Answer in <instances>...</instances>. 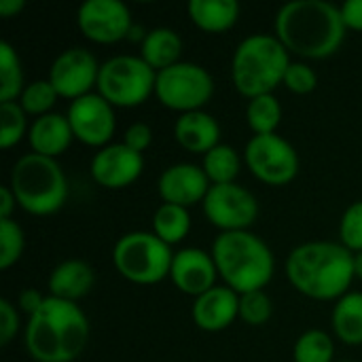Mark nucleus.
I'll use <instances>...</instances> for the list:
<instances>
[{
    "instance_id": "obj_25",
    "label": "nucleus",
    "mask_w": 362,
    "mask_h": 362,
    "mask_svg": "<svg viewBox=\"0 0 362 362\" xmlns=\"http://www.w3.org/2000/svg\"><path fill=\"white\" fill-rule=\"evenodd\" d=\"M191 231V212L189 208L176 204H161L153 214V233L165 244L174 246L182 242Z\"/></svg>"
},
{
    "instance_id": "obj_30",
    "label": "nucleus",
    "mask_w": 362,
    "mask_h": 362,
    "mask_svg": "<svg viewBox=\"0 0 362 362\" xmlns=\"http://www.w3.org/2000/svg\"><path fill=\"white\" fill-rule=\"evenodd\" d=\"M57 98H59V93L55 91V87L51 85L49 78H36V81L25 83L17 102L21 104V108L28 115H34V119H36L47 112H53L51 108L55 106Z\"/></svg>"
},
{
    "instance_id": "obj_5",
    "label": "nucleus",
    "mask_w": 362,
    "mask_h": 362,
    "mask_svg": "<svg viewBox=\"0 0 362 362\" xmlns=\"http://www.w3.org/2000/svg\"><path fill=\"white\" fill-rule=\"evenodd\" d=\"M291 53L276 34L257 32L242 38L231 57V81L235 89L250 98L274 93L284 83Z\"/></svg>"
},
{
    "instance_id": "obj_7",
    "label": "nucleus",
    "mask_w": 362,
    "mask_h": 362,
    "mask_svg": "<svg viewBox=\"0 0 362 362\" xmlns=\"http://www.w3.org/2000/svg\"><path fill=\"white\" fill-rule=\"evenodd\" d=\"M174 250L153 231H129L115 242L112 265L134 284H157L170 276Z\"/></svg>"
},
{
    "instance_id": "obj_10",
    "label": "nucleus",
    "mask_w": 362,
    "mask_h": 362,
    "mask_svg": "<svg viewBox=\"0 0 362 362\" xmlns=\"http://www.w3.org/2000/svg\"><path fill=\"white\" fill-rule=\"evenodd\" d=\"M244 163L255 178L272 187H284L299 174V153L278 132L252 136L244 148Z\"/></svg>"
},
{
    "instance_id": "obj_1",
    "label": "nucleus",
    "mask_w": 362,
    "mask_h": 362,
    "mask_svg": "<svg viewBox=\"0 0 362 362\" xmlns=\"http://www.w3.org/2000/svg\"><path fill=\"white\" fill-rule=\"evenodd\" d=\"M341 8L329 0H291L276 13V36L303 59H325L346 40Z\"/></svg>"
},
{
    "instance_id": "obj_2",
    "label": "nucleus",
    "mask_w": 362,
    "mask_h": 362,
    "mask_svg": "<svg viewBox=\"0 0 362 362\" xmlns=\"http://www.w3.org/2000/svg\"><path fill=\"white\" fill-rule=\"evenodd\" d=\"M89 318L74 301L47 297L38 312L28 316L23 346L36 362H74L87 348Z\"/></svg>"
},
{
    "instance_id": "obj_34",
    "label": "nucleus",
    "mask_w": 362,
    "mask_h": 362,
    "mask_svg": "<svg viewBox=\"0 0 362 362\" xmlns=\"http://www.w3.org/2000/svg\"><path fill=\"white\" fill-rule=\"evenodd\" d=\"M339 242L352 252L362 250V199L344 210L339 221Z\"/></svg>"
},
{
    "instance_id": "obj_32",
    "label": "nucleus",
    "mask_w": 362,
    "mask_h": 362,
    "mask_svg": "<svg viewBox=\"0 0 362 362\" xmlns=\"http://www.w3.org/2000/svg\"><path fill=\"white\" fill-rule=\"evenodd\" d=\"M25 248V235L17 221L0 218V267L8 269L15 265Z\"/></svg>"
},
{
    "instance_id": "obj_11",
    "label": "nucleus",
    "mask_w": 362,
    "mask_h": 362,
    "mask_svg": "<svg viewBox=\"0 0 362 362\" xmlns=\"http://www.w3.org/2000/svg\"><path fill=\"white\" fill-rule=\"evenodd\" d=\"M206 218L225 231H250L259 218V199L255 193L238 182L212 185L204 199Z\"/></svg>"
},
{
    "instance_id": "obj_20",
    "label": "nucleus",
    "mask_w": 362,
    "mask_h": 362,
    "mask_svg": "<svg viewBox=\"0 0 362 362\" xmlns=\"http://www.w3.org/2000/svg\"><path fill=\"white\" fill-rule=\"evenodd\" d=\"M74 134L70 127V121L62 112H47L42 117H36L30 123L28 129V142L32 153L57 159L62 153L68 151L72 144Z\"/></svg>"
},
{
    "instance_id": "obj_43",
    "label": "nucleus",
    "mask_w": 362,
    "mask_h": 362,
    "mask_svg": "<svg viewBox=\"0 0 362 362\" xmlns=\"http://www.w3.org/2000/svg\"><path fill=\"white\" fill-rule=\"evenodd\" d=\"M335 362H356V361H335Z\"/></svg>"
},
{
    "instance_id": "obj_27",
    "label": "nucleus",
    "mask_w": 362,
    "mask_h": 362,
    "mask_svg": "<svg viewBox=\"0 0 362 362\" xmlns=\"http://www.w3.org/2000/svg\"><path fill=\"white\" fill-rule=\"evenodd\" d=\"M282 121V104L274 93H263L248 100L246 106V123L255 136L259 134H276Z\"/></svg>"
},
{
    "instance_id": "obj_4",
    "label": "nucleus",
    "mask_w": 362,
    "mask_h": 362,
    "mask_svg": "<svg viewBox=\"0 0 362 362\" xmlns=\"http://www.w3.org/2000/svg\"><path fill=\"white\" fill-rule=\"evenodd\" d=\"M212 257L225 286L238 295L265 291L276 272L269 244L252 231H225L212 242Z\"/></svg>"
},
{
    "instance_id": "obj_16",
    "label": "nucleus",
    "mask_w": 362,
    "mask_h": 362,
    "mask_svg": "<svg viewBox=\"0 0 362 362\" xmlns=\"http://www.w3.org/2000/svg\"><path fill=\"white\" fill-rule=\"evenodd\" d=\"M210 187L212 182L206 176L204 168L187 161L168 165L157 180L159 197L163 199V204H176L182 208L204 204Z\"/></svg>"
},
{
    "instance_id": "obj_22",
    "label": "nucleus",
    "mask_w": 362,
    "mask_h": 362,
    "mask_svg": "<svg viewBox=\"0 0 362 362\" xmlns=\"http://www.w3.org/2000/svg\"><path fill=\"white\" fill-rule=\"evenodd\" d=\"M180 53H182V38L176 30L168 25H157L148 30L146 38L140 42V57L155 72L178 64Z\"/></svg>"
},
{
    "instance_id": "obj_8",
    "label": "nucleus",
    "mask_w": 362,
    "mask_h": 362,
    "mask_svg": "<svg viewBox=\"0 0 362 362\" xmlns=\"http://www.w3.org/2000/svg\"><path fill=\"white\" fill-rule=\"evenodd\" d=\"M157 72L140 55H112L100 66L98 93L115 108H134L155 93Z\"/></svg>"
},
{
    "instance_id": "obj_37",
    "label": "nucleus",
    "mask_w": 362,
    "mask_h": 362,
    "mask_svg": "<svg viewBox=\"0 0 362 362\" xmlns=\"http://www.w3.org/2000/svg\"><path fill=\"white\" fill-rule=\"evenodd\" d=\"M123 142H125L129 148H134V151H138V153H144V151L153 144V127H151L148 123H144V121H136V123H132V125L125 129Z\"/></svg>"
},
{
    "instance_id": "obj_29",
    "label": "nucleus",
    "mask_w": 362,
    "mask_h": 362,
    "mask_svg": "<svg viewBox=\"0 0 362 362\" xmlns=\"http://www.w3.org/2000/svg\"><path fill=\"white\" fill-rule=\"evenodd\" d=\"M295 362H335V339L322 329H308L293 348Z\"/></svg>"
},
{
    "instance_id": "obj_40",
    "label": "nucleus",
    "mask_w": 362,
    "mask_h": 362,
    "mask_svg": "<svg viewBox=\"0 0 362 362\" xmlns=\"http://www.w3.org/2000/svg\"><path fill=\"white\" fill-rule=\"evenodd\" d=\"M17 208V197L8 185L0 187V218H11L13 210Z\"/></svg>"
},
{
    "instance_id": "obj_24",
    "label": "nucleus",
    "mask_w": 362,
    "mask_h": 362,
    "mask_svg": "<svg viewBox=\"0 0 362 362\" xmlns=\"http://www.w3.org/2000/svg\"><path fill=\"white\" fill-rule=\"evenodd\" d=\"M335 337L346 346H362V293L350 291L335 301L331 312Z\"/></svg>"
},
{
    "instance_id": "obj_18",
    "label": "nucleus",
    "mask_w": 362,
    "mask_h": 362,
    "mask_svg": "<svg viewBox=\"0 0 362 362\" xmlns=\"http://www.w3.org/2000/svg\"><path fill=\"white\" fill-rule=\"evenodd\" d=\"M191 316L195 327L202 331H225L240 316V295L225 284H216L214 288L193 299Z\"/></svg>"
},
{
    "instance_id": "obj_6",
    "label": "nucleus",
    "mask_w": 362,
    "mask_h": 362,
    "mask_svg": "<svg viewBox=\"0 0 362 362\" xmlns=\"http://www.w3.org/2000/svg\"><path fill=\"white\" fill-rule=\"evenodd\" d=\"M8 187L17 197V206L34 216L59 212L70 193L68 178L57 159L38 153H25L13 163Z\"/></svg>"
},
{
    "instance_id": "obj_33",
    "label": "nucleus",
    "mask_w": 362,
    "mask_h": 362,
    "mask_svg": "<svg viewBox=\"0 0 362 362\" xmlns=\"http://www.w3.org/2000/svg\"><path fill=\"white\" fill-rule=\"evenodd\" d=\"M274 316V301L265 291L240 295V318L248 327H263Z\"/></svg>"
},
{
    "instance_id": "obj_19",
    "label": "nucleus",
    "mask_w": 362,
    "mask_h": 362,
    "mask_svg": "<svg viewBox=\"0 0 362 362\" xmlns=\"http://www.w3.org/2000/svg\"><path fill=\"white\" fill-rule=\"evenodd\" d=\"M174 136L185 151L206 155L221 144V123L206 110L182 112L174 123Z\"/></svg>"
},
{
    "instance_id": "obj_14",
    "label": "nucleus",
    "mask_w": 362,
    "mask_h": 362,
    "mask_svg": "<svg viewBox=\"0 0 362 362\" xmlns=\"http://www.w3.org/2000/svg\"><path fill=\"white\" fill-rule=\"evenodd\" d=\"M81 34L100 45H112L129 36L132 11L123 0H85L76 11Z\"/></svg>"
},
{
    "instance_id": "obj_9",
    "label": "nucleus",
    "mask_w": 362,
    "mask_h": 362,
    "mask_svg": "<svg viewBox=\"0 0 362 362\" xmlns=\"http://www.w3.org/2000/svg\"><path fill=\"white\" fill-rule=\"evenodd\" d=\"M155 95L165 108L180 115L204 110L214 95V78L202 64L180 59L157 72Z\"/></svg>"
},
{
    "instance_id": "obj_21",
    "label": "nucleus",
    "mask_w": 362,
    "mask_h": 362,
    "mask_svg": "<svg viewBox=\"0 0 362 362\" xmlns=\"http://www.w3.org/2000/svg\"><path fill=\"white\" fill-rule=\"evenodd\" d=\"M95 284V272L89 263L81 259H68L55 265L49 274L47 288L51 297L78 303L91 293Z\"/></svg>"
},
{
    "instance_id": "obj_12",
    "label": "nucleus",
    "mask_w": 362,
    "mask_h": 362,
    "mask_svg": "<svg viewBox=\"0 0 362 362\" xmlns=\"http://www.w3.org/2000/svg\"><path fill=\"white\" fill-rule=\"evenodd\" d=\"M100 66L95 55L85 47H70L57 53L49 68V81L59 93V98L78 100L87 93H93L98 87Z\"/></svg>"
},
{
    "instance_id": "obj_38",
    "label": "nucleus",
    "mask_w": 362,
    "mask_h": 362,
    "mask_svg": "<svg viewBox=\"0 0 362 362\" xmlns=\"http://www.w3.org/2000/svg\"><path fill=\"white\" fill-rule=\"evenodd\" d=\"M339 8H341L346 28L362 32V0H346Z\"/></svg>"
},
{
    "instance_id": "obj_15",
    "label": "nucleus",
    "mask_w": 362,
    "mask_h": 362,
    "mask_svg": "<svg viewBox=\"0 0 362 362\" xmlns=\"http://www.w3.org/2000/svg\"><path fill=\"white\" fill-rule=\"evenodd\" d=\"M89 172L91 178L104 189H125L142 176L144 157L125 142H110L98 148V153L91 157Z\"/></svg>"
},
{
    "instance_id": "obj_41",
    "label": "nucleus",
    "mask_w": 362,
    "mask_h": 362,
    "mask_svg": "<svg viewBox=\"0 0 362 362\" xmlns=\"http://www.w3.org/2000/svg\"><path fill=\"white\" fill-rule=\"evenodd\" d=\"M25 8V0H0V15L2 17H15Z\"/></svg>"
},
{
    "instance_id": "obj_35",
    "label": "nucleus",
    "mask_w": 362,
    "mask_h": 362,
    "mask_svg": "<svg viewBox=\"0 0 362 362\" xmlns=\"http://www.w3.org/2000/svg\"><path fill=\"white\" fill-rule=\"evenodd\" d=\"M293 93H299V95H305V93H312L316 87H318V74L316 70L305 64V62H291L286 74H284V83Z\"/></svg>"
},
{
    "instance_id": "obj_23",
    "label": "nucleus",
    "mask_w": 362,
    "mask_h": 362,
    "mask_svg": "<svg viewBox=\"0 0 362 362\" xmlns=\"http://www.w3.org/2000/svg\"><path fill=\"white\" fill-rule=\"evenodd\" d=\"M191 21L204 32H227L240 19L238 0H191L189 6Z\"/></svg>"
},
{
    "instance_id": "obj_28",
    "label": "nucleus",
    "mask_w": 362,
    "mask_h": 362,
    "mask_svg": "<svg viewBox=\"0 0 362 362\" xmlns=\"http://www.w3.org/2000/svg\"><path fill=\"white\" fill-rule=\"evenodd\" d=\"M25 87L21 59L15 47L6 40L0 42V102H17Z\"/></svg>"
},
{
    "instance_id": "obj_31",
    "label": "nucleus",
    "mask_w": 362,
    "mask_h": 362,
    "mask_svg": "<svg viewBox=\"0 0 362 362\" xmlns=\"http://www.w3.org/2000/svg\"><path fill=\"white\" fill-rule=\"evenodd\" d=\"M28 112L21 108L19 102H0V146L11 148L28 138Z\"/></svg>"
},
{
    "instance_id": "obj_17",
    "label": "nucleus",
    "mask_w": 362,
    "mask_h": 362,
    "mask_svg": "<svg viewBox=\"0 0 362 362\" xmlns=\"http://www.w3.org/2000/svg\"><path fill=\"white\" fill-rule=\"evenodd\" d=\"M170 278L180 293L195 299L216 286L218 269L212 252L197 246H187L174 252Z\"/></svg>"
},
{
    "instance_id": "obj_3",
    "label": "nucleus",
    "mask_w": 362,
    "mask_h": 362,
    "mask_svg": "<svg viewBox=\"0 0 362 362\" xmlns=\"http://www.w3.org/2000/svg\"><path fill=\"white\" fill-rule=\"evenodd\" d=\"M286 278L297 293L310 299L337 301L350 293L356 278L354 252L341 242H303L286 259Z\"/></svg>"
},
{
    "instance_id": "obj_39",
    "label": "nucleus",
    "mask_w": 362,
    "mask_h": 362,
    "mask_svg": "<svg viewBox=\"0 0 362 362\" xmlns=\"http://www.w3.org/2000/svg\"><path fill=\"white\" fill-rule=\"evenodd\" d=\"M45 299L47 297H42L40 291H36V288H23L19 293V297H17V308L21 312H25L28 316H32L34 312L40 310V305L45 303Z\"/></svg>"
},
{
    "instance_id": "obj_36",
    "label": "nucleus",
    "mask_w": 362,
    "mask_h": 362,
    "mask_svg": "<svg viewBox=\"0 0 362 362\" xmlns=\"http://www.w3.org/2000/svg\"><path fill=\"white\" fill-rule=\"evenodd\" d=\"M17 310H19L17 303L8 301L6 297L0 299V346H8L21 327Z\"/></svg>"
},
{
    "instance_id": "obj_42",
    "label": "nucleus",
    "mask_w": 362,
    "mask_h": 362,
    "mask_svg": "<svg viewBox=\"0 0 362 362\" xmlns=\"http://www.w3.org/2000/svg\"><path fill=\"white\" fill-rule=\"evenodd\" d=\"M354 274H356L358 280H362V250L354 252Z\"/></svg>"
},
{
    "instance_id": "obj_26",
    "label": "nucleus",
    "mask_w": 362,
    "mask_h": 362,
    "mask_svg": "<svg viewBox=\"0 0 362 362\" xmlns=\"http://www.w3.org/2000/svg\"><path fill=\"white\" fill-rule=\"evenodd\" d=\"M202 168L212 185H229V182H235L240 176L242 157L231 144L221 142L204 155Z\"/></svg>"
},
{
    "instance_id": "obj_13",
    "label": "nucleus",
    "mask_w": 362,
    "mask_h": 362,
    "mask_svg": "<svg viewBox=\"0 0 362 362\" xmlns=\"http://www.w3.org/2000/svg\"><path fill=\"white\" fill-rule=\"evenodd\" d=\"M68 121L74 134V140L102 148L110 144L115 129H117V117L115 106L102 98L98 91L87 93L78 100H72L68 106Z\"/></svg>"
}]
</instances>
